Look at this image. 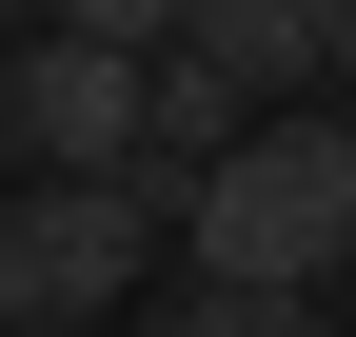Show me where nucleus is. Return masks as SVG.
I'll list each match as a JSON object with an SVG mask.
<instances>
[{
	"label": "nucleus",
	"instance_id": "obj_1",
	"mask_svg": "<svg viewBox=\"0 0 356 337\" xmlns=\"http://www.w3.org/2000/svg\"><path fill=\"white\" fill-rule=\"evenodd\" d=\"M198 278H238V298H317L356 258V119H257L238 159L198 179Z\"/></svg>",
	"mask_w": 356,
	"mask_h": 337
},
{
	"label": "nucleus",
	"instance_id": "obj_2",
	"mask_svg": "<svg viewBox=\"0 0 356 337\" xmlns=\"http://www.w3.org/2000/svg\"><path fill=\"white\" fill-rule=\"evenodd\" d=\"M139 258H159V198H139V179H40V198H0V337L119 318Z\"/></svg>",
	"mask_w": 356,
	"mask_h": 337
},
{
	"label": "nucleus",
	"instance_id": "obj_3",
	"mask_svg": "<svg viewBox=\"0 0 356 337\" xmlns=\"http://www.w3.org/2000/svg\"><path fill=\"white\" fill-rule=\"evenodd\" d=\"M139 139H159V60H99V40L20 60V159L40 179H139Z\"/></svg>",
	"mask_w": 356,
	"mask_h": 337
},
{
	"label": "nucleus",
	"instance_id": "obj_4",
	"mask_svg": "<svg viewBox=\"0 0 356 337\" xmlns=\"http://www.w3.org/2000/svg\"><path fill=\"white\" fill-rule=\"evenodd\" d=\"M198 60L238 100H297V79H356V0H198Z\"/></svg>",
	"mask_w": 356,
	"mask_h": 337
},
{
	"label": "nucleus",
	"instance_id": "obj_5",
	"mask_svg": "<svg viewBox=\"0 0 356 337\" xmlns=\"http://www.w3.org/2000/svg\"><path fill=\"white\" fill-rule=\"evenodd\" d=\"M139 337H317V298H238V278H178Z\"/></svg>",
	"mask_w": 356,
	"mask_h": 337
},
{
	"label": "nucleus",
	"instance_id": "obj_6",
	"mask_svg": "<svg viewBox=\"0 0 356 337\" xmlns=\"http://www.w3.org/2000/svg\"><path fill=\"white\" fill-rule=\"evenodd\" d=\"M40 20L99 40V60H178V40H198V0H40Z\"/></svg>",
	"mask_w": 356,
	"mask_h": 337
},
{
	"label": "nucleus",
	"instance_id": "obj_7",
	"mask_svg": "<svg viewBox=\"0 0 356 337\" xmlns=\"http://www.w3.org/2000/svg\"><path fill=\"white\" fill-rule=\"evenodd\" d=\"M0 198H20V60H0Z\"/></svg>",
	"mask_w": 356,
	"mask_h": 337
},
{
	"label": "nucleus",
	"instance_id": "obj_8",
	"mask_svg": "<svg viewBox=\"0 0 356 337\" xmlns=\"http://www.w3.org/2000/svg\"><path fill=\"white\" fill-rule=\"evenodd\" d=\"M337 100H356V79H337Z\"/></svg>",
	"mask_w": 356,
	"mask_h": 337
}]
</instances>
